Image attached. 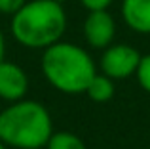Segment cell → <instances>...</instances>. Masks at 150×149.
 <instances>
[{
    "label": "cell",
    "mask_w": 150,
    "mask_h": 149,
    "mask_svg": "<svg viewBox=\"0 0 150 149\" xmlns=\"http://www.w3.org/2000/svg\"><path fill=\"white\" fill-rule=\"evenodd\" d=\"M116 25H114L112 15L106 10L89 11V15L84 21V37L93 48H106L112 42Z\"/></svg>",
    "instance_id": "5"
},
{
    "label": "cell",
    "mask_w": 150,
    "mask_h": 149,
    "mask_svg": "<svg viewBox=\"0 0 150 149\" xmlns=\"http://www.w3.org/2000/svg\"><path fill=\"white\" fill-rule=\"evenodd\" d=\"M27 0H0V14L13 15L17 10H21L25 6Z\"/></svg>",
    "instance_id": "11"
},
{
    "label": "cell",
    "mask_w": 150,
    "mask_h": 149,
    "mask_svg": "<svg viewBox=\"0 0 150 149\" xmlns=\"http://www.w3.org/2000/svg\"><path fill=\"white\" fill-rule=\"evenodd\" d=\"M0 149H8V145H6V143L2 142V140H0Z\"/></svg>",
    "instance_id": "14"
},
{
    "label": "cell",
    "mask_w": 150,
    "mask_h": 149,
    "mask_svg": "<svg viewBox=\"0 0 150 149\" xmlns=\"http://www.w3.org/2000/svg\"><path fill=\"white\" fill-rule=\"evenodd\" d=\"M122 15L129 29L137 33H150V0H124Z\"/></svg>",
    "instance_id": "7"
},
{
    "label": "cell",
    "mask_w": 150,
    "mask_h": 149,
    "mask_svg": "<svg viewBox=\"0 0 150 149\" xmlns=\"http://www.w3.org/2000/svg\"><path fill=\"white\" fill-rule=\"evenodd\" d=\"M29 90V78L19 65L4 59L0 63V97L6 101L23 100Z\"/></svg>",
    "instance_id": "6"
},
{
    "label": "cell",
    "mask_w": 150,
    "mask_h": 149,
    "mask_svg": "<svg viewBox=\"0 0 150 149\" xmlns=\"http://www.w3.org/2000/svg\"><path fill=\"white\" fill-rule=\"evenodd\" d=\"M86 94L89 96V100H93L95 103H105L110 101L114 96V82L106 74H95L89 82Z\"/></svg>",
    "instance_id": "8"
},
{
    "label": "cell",
    "mask_w": 150,
    "mask_h": 149,
    "mask_svg": "<svg viewBox=\"0 0 150 149\" xmlns=\"http://www.w3.org/2000/svg\"><path fill=\"white\" fill-rule=\"evenodd\" d=\"M48 109L38 101L17 100L0 113V140L8 147L40 149L53 134Z\"/></svg>",
    "instance_id": "1"
},
{
    "label": "cell",
    "mask_w": 150,
    "mask_h": 149,
    "mask_svg": "<svg viewBox=\"0 0 150 149\" xmlns=\"http://www.w3.org/2000/svg\"><path fill=\"white\" fill-rule=\"evenodd\" d=\"M67 15L57 0H30L11 15V34L27 48H48L59 42Z\"/></svg>",
    "instance_id": "2"
},
{
    "label": "cell",
    "mask_w": 150,
    "mask_h": 149,
    "mask_svg": "<svg viewBox=\"0 0 150 149\" xmlns=\"http://www.w3.org/2000/svg\"><path fill=\"white\" fill-rule=\"evenodd\" d=\"M46 149H86V145L78 136L70 132H57L50 136Z\"/></svg>",
    "instance_id": "9"
},
{
    "label": "cell",
    "mask_w": 150,
    "mask_h": 149,
    "mask_svg": "<svg viewBox=\"0 0 150 149\" xmlns=\"http://www.w3.org/2000/svg\"><path fill=\"white\" fill-rule=\"evenodd\" d=\"M80 2L89 11H95V10H106L112 4V0H80Z\"/></svg>",
    "instance_id": "12"
},
{
    "label": "cell",
    "mask_w": 150,
    "mask_h": 149,
    "mask_svg": "<svg viewBox=\"0 0 150 149\" xmlns=\"http://www.w3.org/2000/svg\"><path fill=\"white\" fill-rule=\"evenodd\" d=\"M42 73L59 92L82 94L95 77V63L84 48L70 42H55L44 48Z\"/></svg>",
    "instance_id": "3"
},
{
    "label": "cell",
    "mask_w": 150,
    "mask_h": 149,
    "mask_svg": "<svg viewBox=\"0 0 150 149\" xmlns=\"http://www.w3.org/2000/svg\"><path fill=\"white\" fill-rule=\"evenodd\" d=\"M57 2H63V0H57Z\"/></svg>",
    "instance_id": "15"
},
{
    "label": "cell",
    "mask_w": 150,
    "mask_h": 149,
    "mask_svg": "<svg viewBox=\"0 0 150 149\" xmlns=\"http://www.w3.org/2000/svg\"><path fill=\"white\" fill-rule=\"evenodd\" d=\"M40 149H42V147H40Z\"/></svg>",
    "instance_id": "16"
},
{
    "label": "cell",
    "mask_w": 150,
    "mask_h": 149,
    "mask_svg": "<svg viewBox=\"0 0 150 149\" xmlns=\"http://www.w3.org/2000/svg\"><path fill=\"white\" fill-rule=\"evenodd\" d=\"M4 54H6V40H4V34L0 31V63L4 61Z\"/></svg>",
    "instance_id": "13"
},
{
    "label": "cell",
    "mask_w": 150,
    "mask_h": 149,
    "mask_svg": "<svg viewBox=\"0 0 150 149\" xmlns=\"http://www.w3.org/2000/svg\"><path fill=\"white\" fill-rule=\"evenodd\" d=\"M141 57L143 56L127 44L108 46L101 57V69L110 78H127L137 73Z\"/></svg>",
    "instance_id": "4"
},
{
    "label": "cell",
    "mask_w": 150,
    "mask_h": 149,
    "mask_svg": "<svg viewBox=\"0 0 150 149\" xmlns=\"http://www.w3.org/2000/svg\"><path fill=\"white\" fill-rule=\"evenodd\" d=\"M135 74H137V80H139L141 88L146 90L150 94V54L141 57V63H139V67H137Z\"/></svg>",
    "instance_id": "10"
}]
</instances>
